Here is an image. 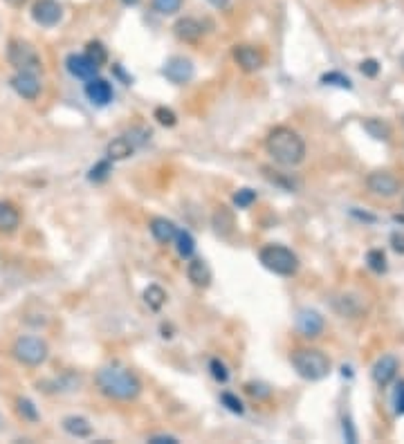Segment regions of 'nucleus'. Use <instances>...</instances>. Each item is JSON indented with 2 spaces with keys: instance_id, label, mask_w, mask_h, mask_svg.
Wrapping results in <instances>:
<instances>
[{
  "instance_id": "obj_1",
  "label": "nucleus",
  "mask_w": 404,
  "mask_h": 444,
  "mask_svg": "<svg viewBox=\"0 0 404 444\" xmlns=\"http://www.w3.org/2000/svg\"><path fill=\"white\" fill-rule=\"evenodd\" d=\"M94 384L106 397L120 399V402H131L142 393V382L137 379V375L122 366L99 368L97 375H94Z\"/></svg>"
},
{
  "instance_id": "obj_2",
  "label": "nucleus",
  "mask_w": 404,
  "mask_h": 444,
  "mask_svg": "<svg viewBox=\"0 0 404 444\" xmlns=\"http://www.w3.org/2000/svg\"><path fill=\"white\" fill-rule=\"evenodd\" d=\"M265 150L281 166H296L305 159L303 137L288 126H276L265 137Z\"/></svg>"
},
{
  "instance_id": "obj_3",
  "label": "nucleus",
  "mask_w": 404,
  "mask_h": 444,
  "mask_svg": "<svg viewBox=\"0 0 404 444\" xmlns=\"http://www.w3.org/2000/svg\"><path fill=\"white\" fill-rule=\"evenodd\" d=\"M290 364L296 375L308 379V382H322L331 375V359L317 348H296L290 355Z\"/></svg>"
},
{
  "instance_id": "obj_4",
  "label": "nucleus",
  "mask_w": 404,
  "mask_h": 444,
  "mask_svg": "<svg viewBox=\"0 0 404 444\" xmlns=\"http://www.w3.org/2000/svg\"><path fill=\"white\" fill-rule=\"evenodd\" d=\"M259 261L265 269L279 274V276H294L299 272V258L292 249L283 245H265L259 252Z\"/></svg>"
},
{
  "instance_id": "obj_5",
  "label": "nucleus",
  "mask_w": 404,
  "mask_h": 444,
  "mask_svg": "<svg viewBox=\"0 0 404 444\" xmlns=\"http://www.w3.org/2000/svg\"><path fill=\"white\" fill-rule=\"evenodd\" d=\"M7 61L12 63L18 72H34L36 74V72H41V66H43L36 48H31L27 41H20V38L9 41Z\"/></svg>"
},
{
  "instance_id": "obj_6",
  "label": "nucleus",
  "mask_w": 404,
  "mask_h": 444,
  "mask_svg": "<svg viewBox=\"0 0 404 444\" xmlns=\"http://www.w3.org/2000/svg\"><path fill=\"white\" fill-rule=\"evenodd\" d=\"M12 352L20 364L41 366L48 359V343L38 337H20V339H16Z\"/></svg>"
},
{
  "instance_id": "obj_7",
  "label": "nucleus",
  "mask_w": 404,
  "mask_h": 444,
  "mask_svg": "<svg viewBox=\"0 0 404 444\" xmlns=\"http://www.w3.org/2000/svg\"><path fill=\"white\" fill-rule=\"evenodd\" d=\"M366 187L373 196L380 198H396L400 193V180L389 171H373L366 178Z\"/></svg>"
},
{
  "instance_id": "obj_8",
  "label": "nucleus",
  "mask_w": 404,
  "mask_h": 444,
  "mask_svg": "<svg viewBox=\"0 0 404 444\" xmlns=\"http://www.w3.org/2000/svg\"><path fill=\"white\" fill-rule=\"evenodd\" d=\"M324 328H326V321L317 310H301L296 314V330H299L301 337L317 339V337H322Z\"/></svg>"
},
{
  "instance_id": "obj_9",
  "label": "nucleus",
  "mask_w": 404,
  "mask_h": 444,
  "mask_svg": "<svg viewBox=\"0 0 404 444\" xmlns=\"http://www.w3.org/2000/svg\"><path fill=\"white\" fill-rule=\"evenodd\" d=\"M63 16V7L57 0H36L31 7V18L43 27H55Z\"/></svg>"
},
{
  "instance_id": "obj_10",
  "label": "nucleus",
  "mask_w": 404,
  "mask_h": 444,
  "mask_svg": "<svg viewBox=\"0 0 404 444\" xmlns=\"http://www.w3.org/2000/svg\"><path fill=\"white\" fill-rule=\"evenodd\" d=\"M194 63H191L189 59L185 57H173V59H168L166 61V66L162 70L164 77L171 81V83H178V85H182V83H189L191 79H194Z\"/></svg>"
},
{
  "instance_id": "obj_11",
  "label": "nucleus",
  "mask_w": 404,
  "mask_h": 444,
  "mask_svg": "<svg viewBox=\"0 0 404 444\" xmlns=\"http://www.w3.org/2000/svg\"><path fill=\"white\" fill-rule=\"evenodd\" d=\"M233 61L238 63L243 72H259L265 66V57L263 52L252 48V45H236L231 52Z\"/></svg>"
},
{
  "instance_id": "obj_12",
  "label": "nucleus",
  "mask_w": 404,
  "mask_h": 444,
  "mask_svg": "<svg viewBox=\"0 0 404 444\" xmlns=\"http://www.w3.org/2000/svg\"><path fill=\"white\" fill-rule=\"evenodd\" d=\"M12 88L27 101H34L41 94V81L34 72H16L12 79Z\"/></svg>"
},
{
  "instance_id": "obj_13",
  "label": "nucleus",
  "mask_w": 404,
  "mask_h": 444,
  "mask_svg": "<svg viewBox=\"0 0 404 444\" xmlns=\"http://www.w3.org/2000/svg\"><path fill=\"white\" fill-rule=\"evenodd\" d=\"M398 359L393 355H382L373 366V379L377 386H389L398 375Z\"/></svg>"
},
{
  "instance_id": "obj_14",
  "label": "nucleus",
  "mask_w": 404,
  "mask_h": 444,
  "mask_svg": "<svg viewBox=\"0 0 404 444\" xmlns=\"http://www.w3.org/2000/svg\"><path fill=\"white\" fill-rule=\"evenodd\" d=\"M66 66H68V72L72 74V77H77V79H83V81H88L92 79L94 74H97V66L86 57V54H70L68 61H66Z\"/></svg>"
},
{
  "instance_id": "obj_15",
  "label": "nucleus",
  "mask_w": 404,
  "mask_h": 444,
  "mask_svg": "<svg viewBox=\"0 0 404 444\" xmlns=\"http://www.w3.org/2000/svg\"><path fill=\"white\" fill-rule=\"evenodd\" d=\"M173 31H175V36L180 41H185V43H198L202 38V31H205V27H202L200 20L191 18V16H185V18H180L178 23L173 25Z\"/></svg>"
},
{
  "instance_id": "obj_16",
  "label": "nucleus",
  "mask_w": 404,
  "mask_h": 444,
  "mask_svg": "<svg viewBox=\"0 0 404 444\" xmlns=\"http://www.w3.org/2000/svg\"><path fill=\"white\" fill-rule=\"evenodd\" d=\"M86 96L94 103V106H106L113 101V88L106 79H97L92 77L86 83Z\"/></svg>"
},
{
  "instance_id": "obj_17",
  "label": "nucleus",
  "mask_w": 404,
  "mask_h": 444,
  "mask_svg": "<svg viewBox=\"0 0 404 444\" xmlns=\"http://www.w3.org/2000/svg\"><path fill=\"white\" fill-rule=\"evenodd\" d=\"M211 227L220 238H229L236 229V218H233V211L229 207H218L211 215Z\"/></svg>"
},
{
  "instance_id": "obj_18",
  "label": "nucleus",
  "mask_w": 404,
  "mask_h": 444,
  "mask_svg": "<svg viewBox=\"0 0 404 444\" xmlns=\"http://www.w3.org/2000/svg\"><path fill=\"white\" fill-rule=\"evenodd\" d=\"M187 276L196 287H209L211 278H214L211 267L207 265V261H202V258H194V261L187 265Z\"/></svg>"
},
{
  "instance_id": "obj_19",
  "label": "nucleus",
  "mask_w": 404,
  "mask_h": 444,
  "mask_svg": "<svg viewBox=\"0 0 404 444\" xmlns=\"http://www.w3.org/2000/svg\"><path fill=\"white\" fill-rule=\"evenodd\" d=\"M135 144L129 139V135H122L113 139V142L108 144V148H106V157H108L110 162H120V159H129L133 153H135Z\"/></svg>"
},
{
  "instance_id": "obj_20",
  "label": "nucleus",
  "mask_w": 404,
  "mask_h": 444,
  "mask_svg": "<svg viewBox=\"0 0 404 444\" xmlns=\"http://www.w3.org/2000/svg\"><path fill=\"white\" fill-rule=\"evenodd\" d=\"M151 234H153V238H155L157 243L168 245V243L175 241L178 227L171 220H166V218H153L151 220Z\"/></svg>"
},
{
  "instance_id": "obj_21",
  "label": "nucleus",
  "mask_w": 404,
  "mask_h": 444,
  "mask_svg": "<svg viewBox=\"0 0 404 444\" xmlns=\"http://www.w3.org/2000/svg\"><path fill=\"white\" fill-rule=\"evenodd\" d=\"M20 224V213L12 202L0 200V234H12Z\"/></svg>"
},
{
  "instance_id": "obj_22",
  "label": "nucleus",
  "mask_w": 404,
  "mask_h": 444,
  "mask_svg": "<svg viewBox=\"0 0 404 444\" xmlns=\"http://www.w3.org/2000/svg\"><path fill=\"white\" fill-rule=\"evenodd\" d=\"M63 431L70 433L72 438H90L92 436V424L86 417L70 415V417L63 420Z\"/></svg>"
},
{
  "instance_id": "obj_23",
  "label": "nucleus",
  "mask_w": 404,
  "mask_h": 444,
  "mask_svg": "<svg viewBox=\"0 0 404 444\" xmlns=\"http://www.w3.org/2000/svg\"><path fill=\"white\" fill-rule=\"evenodd\" d=\"M364 131L373 137V139H380V142H389L393 131H391V126L387 122H382V119H375V117H370L364 122Z\"/></svg>"
},
{
  "instance_id": "obj_24",
  "label": "nucleus",
  "mask_w": 404,
  "mask_h": 444,
  "mask_svg": "<svg viewBox=\"0 0 404 444\" xmlns=\"http://www.w3.org/2000/svg\"><path fill=\"white\" fill-rule=\"evenodd\" d=\"M144 303L153 312H159V310L164 308V303H166V292L159 287V285H148L144 289Z\"/></svg>"
},
{
  "instance_id": "obj_25",
  "label": "nucleus",
  "mask_w": 404,
  "mask_h": 444,
  "mask_svg": "<svg viewBox=\"0 0 404 444\" xmlns=\"http://www.w3.org/2000/svg\"><path fill=\"white\" fill-rule=\"evenodd\" d=\"M86 57H88L97 68H101V66H106V63H108V50H106L103 43H99V41H90L88 45H86Z\"/></svg>"
},
{
  "instance_id": "obj_26",
  "label": "nucleus",
  "mask_w": 404,
  "mask_h": 444,
  "mask_svg": "<svg viewBox=\"0 0 404 444\" xmlns=\"http://www.w3.org/2000/svg\"><path fill=\"white\" fill-rule=\"evenodd\" d=\"M175 249L182 258H191L196 252V241L189 231H178L175 236Z\"/></svg>"
},
{
  "instance_id": "obj_27",
  "label": "nucleus",
  "mask_w": 404,
  "mask_h": 444,
  "mask_svg": "<svg viewBox=\"0 0 404 444\" xmlns=\"http://www.w3.org/2000/svg\"><path fill=\"white\" fill-rule=\"evenodd\" d=\"M16 410H18V415L23 417V420H27V422H38V417H41L38 415V408L27 397H20L18 399V402H16Z\"/></svg>"
},
{
  "instance_id": "obj_28",
  "label": "nucleus",
  "mask_w": 404,
  "mask_h": 444,
  "mask_svg": "<svg viewBox=\"0 0 404 444\" xmlns=\"http://www.w3.org/2000/svg\"><path fill=\"white\" fill-rule=\"evenodd\" d=\"M366 263L377 274H384L387 272V256H384V252H382V249H370V252L366 254Z\"/></svg>"
},
{
  "instance_id": "obj_29",
  "label": "nucleus",
  "mask_w": 404,
  "mask_h": 444,
  "mask_svg": "<svg viewBox=\"0 0 404 444\" xmlns=\"http://www.w3.org/2000/svg\"><path fill=\"white\" fill-rule=\"evenodd\" d=\"M113 173V166H110V159H101L99 164H94L88 173V180L90 182H103L108 180V176Z\"/></svg>"
},
{
  "instance_id": "obj_30",
  "label": "nucleus",
  "mask_w": 404,
  "mask_h": 444,
  "mask_svg": "<svg viewBox=\"0 0 404 444\" xmlns=\"http://www.w3.org/2000/svg\"><path fill=\"white\" fill-rule=\"evenodd\" d=\"M155 12L164 14V16H171V14H178L180 9H182V0H151Z\"/></svg>"
},
{
  "instance_id": "obj_31",
  "label": "nucleus",
  "mask_w": 404,
  "mask_h": 444,
  "mask_svg": "<svg viewBox=\"0 0 404 444\" xmlns=\"http://www.w3.org/2000/svg\"><path fill=\"white\" fill-rule=\"evenodd\" d=\"M254 202H257V191L240 189L238 193H233V204H236L238 209H247V207H252Z\"/></svg>"
},
{
  "instance_id": "obj_32",
  "label": "nucleus",
  "mask_w": 404,
  "mask_h": 444,
  "mask_svg": "<svg viewBox=\"0 0 404 444\" xmlns=\"http://www.w3.org/2000/svg\"><path fill=\"white\" fill-rule=\"evenodd\" d=\"M153 117L157 119V124H162V126H166V128H171V126H175V124H178V117H175V113L171 110V108H164V106L155 108Z\"/></svg>"
},
{
  "instance_id": "obj_33",
  "label": "nucleus",
  "mask_w": 404,
  "mask_h": 444,
  "mask_svg": "<svg viewBox=\"0 0 404 444\" xmlns=\"http://www.w3.org/2000/svg\"><path fill=\"white\" fill-rule=\"evenodd\" d=\"M322 83H326V85H339V88H346V90L353 88V83H350V79L344 77V74H339V72H328V74H324V77H322Z\"/></svg>"
},
{
  "instance_id": "obj_34",
  "label": "nucleus",
  "mask_w": 404,
  "mask_h": 444,
  "mask_svg": "<svg viewBox=\"0 0 404 444\" xmlns=\"http://www.w3.org/2000/svg\"><path fill=\"white\" fill-rule=\"evenodd\" d=\"M220 402L225 404L231 413H236V415H243V410H245V406H243V402L236 397V395H231V393H222L220 395Z\"/></svg>"
},
{
  "instance_id": "obj_35",
  "label": "nucleus",
  "mask_w": 404,
  "mask_h": 444,
  "mask_svg": "<svg viewBox=\"0 0 404 444\" xmlns=\"http://www.w3.org/2000/svg\"><path fill=\"white\" fill-rule=\"evenodd\" d=\"M209 368H211V375H214L216 382H222V384H225L227 379H229V371H227V366L222 364L220 359H211Z\"/></svg>"
},
{
  "instance_id": "obj_36",
  "label": "nucleus",
  "mask_w": 404,
  "mask_h": 444,
  "mask_svg": "<svg viewBox=\"0 0 404 444\" xmlns=\"http://www.w3.org/2000/svg\"><path fill=\"white\" fill-rule=\"evenodd\" d=\"M245 391L257 399H268L272 395V388H268L265 384H254V382L245 386Z\"/></svg>"
},
{
  "instance_id": "obj_37",
  "label": "nucleus",
  "mask_w": 404,
  "mask_h": 444,
  "mask_svg": "<svg viewBox=\"0 0 404 444\" xmlns=\"http://www.w3.org/2000/svg\"><path fill=\"white\" fill-rule=\"evenodd\" d=\"M359 70H361V74H366V77H377V72H380V63L375 61V59H368V61H364L359 66Z\"/></svg>"
},
{
  "instance_id": "obj_38",
  "label": "nucleus",
  "mask_w": 404,
  "mask_h": 444,
  "mask_svg": "<svg viewBox=\"0 0 404 444\" xmlns=\"http://www.w3.org/2000/svg\"><path fill=\"white\" fill-rule=\"evenodd\" d=\"M396 413L404 415V382L398 384V391H396Z\"/></svg>"
},
{
  "instance_id": "obj_39",
  "label": "nucleus",
  "mask_w": 404,
  "mask_h": 444,
  "mask_svg": "<svg viewBox=\"0 0 404 444\" xmlns=\"http://www.w3.org/2000/svg\"><path fill=\"white\" fill-rule=\"evenodd\" d=\"M391 245L398 254H404V231H396L391 236Z\"/></svg>"
},
{
  "instance_id": "obj_40",
  "label": "nucleus",
  "mask_w": 404,
  "mask_h": 444,
  "mask_svg": "<svg viewBox=\"0 0 404 444\" xmlns=\"http://www.w3.org/2000/svg\"><path fill=\"white\" fill-rule=\"evenodd\" d=\"M148 442H151V444H178V438H173V436H153V438H148Z\"/></svg>"
},
{
  "instance_id": "obj_41",
  "label": "nucleus",
  "mask_w": 404,
  "mask_h": 444,
  "mask_svg": "<svg viewBox=\"0 0 404 444\" xmlns=\"http://www.w3.org/2000/svg\"><path fill=\"white\" fill-rule=\"evenodd\" d=\"M209 3L214 5V7H218V9H225L229 5V0H209Z\"/></svg>"
},
{
  "instance_id": "obj_42",
  "label": "nucleus",
  "mask_w": 404,
  "mask_h": 444,
  "mask_svg": "<svg viewBox=\"0 0 404 444\" xmlns=\"http://www.w3.org/2000/svg\"><path fill=\"white\" fill-rule=\"evenodd\" d=\"M5 3L12 5V7H23V5L27 3V0H5Z\"/></svg>"
},
{
  "instance_id": "obj_43",
  "label": "nucleus",
  "mask_w": 404,
  "mask_h": 444,
  "mask_svg": "<svg viewBox=\"0 0 404 444\" xmlns=\"http://www.w3.org/2000/svg\"><path fill=\"white\" fill-rule=\"evenodd\" d=\"M124 3H126V5H137L140 0H124Z\"/></svg>"
},
{
  "instance_id": "obj_44",
  "label": "nucleus",
  "mask_w": 404,
  "mask_h": 444,
  "mask_svg": "<svg viewBox=\"0 0 404 444\" xmlns=\"http://www.w3.org/2000/svg\"><path fill=\"white\" fill-rule=\"evenodd\" d=\"M400 63H402V68H404V54H402V57H400Z\"/></svg>"
}]
</instances>
